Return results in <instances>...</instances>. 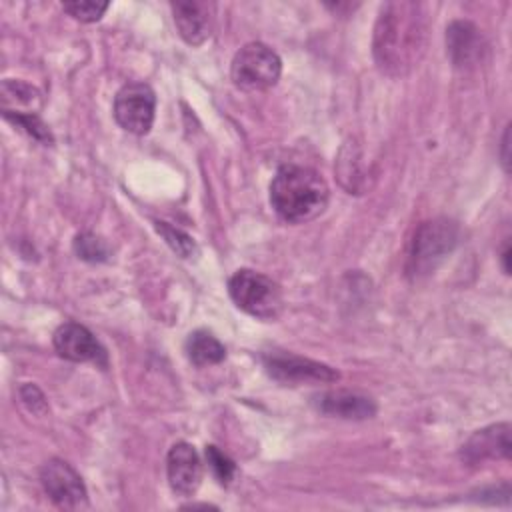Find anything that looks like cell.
Wrapping results in <instances>:
<instances>
[{
  "label": "cell",
  "instance_id": "cell-6",
  "mask_svg": "<svg viewBox=\"0 0 512 512\" xmlns=\"http://www.w3.org/2000/svg\"><path fill=\"white\" fill-rule=\"evenodd\" d=\"M264 368L270 378L286 386H300V384H326L336 382L340 378L338 370L330 368L328 364L302 358L282 350H270L262 356Z\"/></svg>",
  "mask_w": 512,
  "mask_h": 512
},
{
  "label": "cell",
  "instance_id": "cell-18",
  "mask_svg": "<svg viewBox=\"0 0 512 512\" xmlns=\"http://www.w3.org/2000/svg\"><path fill=\"white\" fill-rule=\"evenodd\" d=\"M4 118L10 120L16 128L24 130L28 136H32L40 144H52V132L50 128L40 120L36 112H4Z\"/></svg>",
  "mask_w": 512,
  "mask_h": 512
},
{
  "label": "cell",
  "instance_id": "cell-25",
  "mask_svg": "<svg viewBox=\"0 0 512 512\" xmlns=\"http://www.w3.org/2000/svg\"><path fill=\"white\" fill-rule=\"evenodd\" d=\"M502 268H504V274H510V242L504 244V250H502Z\"/></svg>",
  "mask_w": 512,
  "mask_h": 512
},
{
  "label": "cell",
  "instance_id": "cell-1",
  "mask_svg": "<svg viewBox=\"0 0 512 512\" xmlns=\"http://www.w3.org/2000/svg\"><path fill=\"white\" fill-rule=\"evenodd\" d=\"M428 30L430 20L424 4L412 0L382 4L372 42L378 68L394 78L406 76L426 52Z\"/></svg>",
  "mask_w": 512,
  "mask_h": 512
},
{
  "label": "cell",
  "instance_id": "cell-15",
  "mask_svg": "<svg viewBox=\"0 0 512 512\" xmlns=\"http://www.w3.org/2000/svg\"><path fill=\"white\" fill-rule=\"evenodd\" d=\"M184 350H186L188 360L198 368L218 364L226 358L224 344L214 334H210L208 330L190 332L188 338H186Z\"/></svg>",
  "mask_w": 512,
  "mask_h": 512
},
{
  "label": "cell",
  "instance_id": "cell-13",
  "mask_svg": "<svg viewBox=\"0 0 512 512\" xmlns=\"http://www.w3.org/2000/svg\"><path fill=\"white\" fill-rule=\"evenodd\" d=\"M178 34L190 46L204 44L214 28V4L204 0H176L170 4Z\"/></svg>",
  "mask_w": 512,
  "mask_h": 512
},
{
  "label": "cell",
  "instance_id": "cell-17",
  "mask_svg": "<svg viewBox=\"0 0 512 512\" xmlns=\"http://www.w3.org/2000/svg\"><path fill=\"white\" fill-rule=\"evenodd\" d=\"M360 160H362V154L356 146L352 144H344L342 150H340V156H338V174H340V180L344 184L346 190L352 192H360L362 190V172H360Z\"/></svg>",
  "mask_w": 512,
  "mask_h": 512
},
{
  "label": "cell",
  "instance_id": "cell-23",
  "mask_svg": "<svg viewBox=\"0 0 512 512\" xmlns=\"http://www.w3.org/2000/svg\"><path fill=\"white\" fill-rule=\"evenodd\" d=\"M20 398H22V402L28 406V410L34 412V414H42V412L48 410L46 400H44V394H42L34 384H24V386H20Z\"/></svg>",
  "mask_w": 512,
  "mask_h": 512
},
{
  "label": "cell",
  "instance_id": "cell-20",
  "mask_svg": "<svg viewBox=\"0 0 512 512\" xmlns=\"http://www.w3.org/2000/svg\"><path fill=\"white\" fill-rule=\"evenodd\" d=\"M154 226H156L158 234L168 242V246H170L178 256L190 258V256L196 252L194 240H192L186 232H182L180 228H174V226H170L168 222H154Z\"/></svg>",
  "mask_w": 512,
  "mask_h": 512
},
{
  "label": "cell",
  "instance_id": "cell-14",
  "mask_svg": "<svg viewBox=\"0 0 512 512\" xmlns=\"http://www.w3.org/2000/svg\"><path fill=\"white\" fill-rule=\"evenodd\" d=\"M316 408L334 418L342 420H366L376 414V402L360 392L330 390L314 398Z\"/></svg>",
  "mask_w": 512,
  "mask_h": 512
},
{
  "label": "cell",
  "instance_id": "cell-5",
  "mask_svg": "<svg viewBox=\"0 0 512 512\" xmlns=\"http://www.w3.org/2000/svg\"><path fill=\"white\" fill-rule=\"evenodd\" d=\"M282 74L280 56L262 42L244 44L232 58L230 76L234 86L246 92L272 88Z\"/></svg>",
  "mask_w": 512,
  "mask_h": 512
},
{
  "label": "cell",
  "instance_id": "cell-19",
  "mask_svg": "<svg viewBox=\"0 0 512 512\" xmlns=\"http://www.w3.org/2000/svg\"><path fill=\"white\" fill-rule=\"evenodd\" d=\"M74 252L78 258L86 260V262H104L108 260V246L102 238H98L92 232H82L74 238Z\"/></svg>",
  "mask_w": 512,
  "mask_h": 512
},
{
  "label": "cell",
  "instance_id": "cell-2",
  "mask_svg": "<svg viewBox=\"0 0 512 512\" xmlns=\"http://www.w3.org/2000/svg\"><path fill=\"white\" fill-rule=\"evenodd\" d=\"M328 198L326 180L306 166L284 164L270 182V204L290 224H302L320 216L328 206Z\"/></svg>",
  "mask_w": 512,
  "mask_h": 512
},
{
  "label": "cell",
  "instance_id": "cell-12",
  "mask_svg": "<svg viewBox=\"0 0 512 512\" xmlns=\"http://www.w3.org/2000/svg\"><path fill=\"white\" fill-rule=\"evenodd\" d=\"M168 484L178 496H194L202 482V460L192 444L176 442L166 456Z\"/></svg>",
  "mask_w": 512,
  "mask_h": 512
},
{
  "label": "cell",
  "instance_id": "cell-21",
  "mask_svg": "<svg viewBox=\"0 0 512 512\" xmlns=\"http://www.w3.org/2000/svg\"><path fill=\"white\" fill-rule=\"evenodd\" d=\"M204 456H206V462H208V466H210V470L214 472V476L218 478V482L220 484H224V486H228L230 484V480L234 478V472H236V464L224 454V452H220L216 446H206V450H204Z\"/></svg>",
  "mask_w": 512,
  "mask_h": 512
},
{
  "label": "cell",
  "instance_id": "cell-9",
  "mask_svg": "<svg viewBox=\"0 0 512 512\" xmlns=\"http://www.w3.org/2000/svg\"><path fill=\"white\" fill-rule=\"evenodd\" d=\"M488 52L482 30L468 20H454L446 28V54L454 68L472 70L484 62Z\"/></svg>",
  "mask_w": 512,
  "mask_h": 512
},
{
  "label": "cell",
  "instance_id": "cell-7",
  "mask_svg": "<svg viewBox=\"0 0 512 512\" xmlns=\"http://www.w3.org/2000/svg\"><path fill=\"white\" fill-rule=\"evenodd\" d=\"M156 110V94L146 82H126L114 96V118L130 134L150 132Z\"/></svg>",
  "mask_w": 512,
  "mask_h": 512
},
{
  "label": "cell",
  "instance_id": "cell-11",
  "mask_svg": "<svg viewBox=\"0 0 512 512\" xmlns=\"http://www.w3.org/2000/svg\"><path fill=\"white\" fill-rule=\"evenodd\" d=\"M510 424L498 422L476 430L460 448V458L468 466H478L488 460H508L510 458Z\"/></svg>",
  "mask_w": 512,
  "mask_h": 512
},
{
  "label": "cell",
  "instance_id": "cell-10",
  "mask_svg": "<svg viewBox=\"0 0 512 512\" xmlns=\"http://www.w3.org/2000/svg\"><path fill=\"white\" fill-rule=\"evenodd\" d=\"M52 344L58 356L70 362H92L100 368L108 366V356L96 336L78 322H64L56 328Z\"/></svg>",
  "mask_w": 512,
  "mask_h": 512
},
{
  "label": "cell",
  "instance_id": "cell-24",
  "mask_svg": "<svg viewBox=\"0 0 512 512\" xmlns=\"http://www.w3.org/2000/svg\"><path fill=\"white\" fill-rule=\"evenodd\" d=\"M508 148H510V126H506L504 136H502V144H500V158H502V166H504L506 172H510V154H508Z\"/></svg>",
  "mask_w": 512,
  "mask_h": 512
},
{
  "label": "cell",
  "instance_id": "cell-22",
  "mask_svg": "<svg viewBox=\"0 0 512 512\" xmlns=\"http://www.w3.org/2000/svg\"><path fill=\"white\" fill-rule=\"evenodd\" d=\"M64 12H68L74 20L80 22H96L102 18V14L108 10V2H92V0H76V2H64Z\"/></svg>",
  "mask_w": 512,
  "mask_h": 512
},
{
  "label": "cell",
  "instance_id": "cell-16",
  "mask_svg": "<svg viewBox=\"0 0 512 512\" xmlns=\"http://www.w3.org/2000/svg\"><path fill=\"white\" fill-rule=\"evenodd\" d=\"M22 106H40V92L22 80L2 82V112H22Z\"/></svg>",
  "mask_w": 512,
  "mask_h": 512
},
{
  "label": "cell",
  "instance_id": "cell-8",
  "mask_svg": "<svg viewBox=\"0 0 512 512\" xmlns=\"http://www.w3.org/2000/svg\"><path fill=\"white\" fill-rule=\"evenodd\" d=\"M40 482L48 498L64 510H76L86 506L88 494L80 474L64 460L50 458L40 468Z\"/></svg>",
  "mask_w": 512,
  "mask_h": 512
},
{
  "label": "cell",
  "instance_id": "cell-4",
  "mask_svg": "<svg viewBox=\"0 0 512 512\" xmlns=\"http://www.w3.org/2000/svg\"><path fill=\"white\" fill-rule=\"evenodd\" d=\"M234 304L258 320H276L282 314V292L278 284L250 268L236 270L228 280Z\"/></svg>",
  "mask_w": 512,
  "mask_h": 512
},
{
  "label": "cell",
  "instance_id": "cell-3",
  "mask_svg": "<svg viewBox=\"0 0 512 512\" xmlns=\"http://www.w3.org/2000/svg\"><path fill=\"white\" fill-rule=\"evenodd\" d=\"M460 228L450 218H434L422 222L412 238L406 272L410 278L432 274L438 264L458 246Z\"/></svg>",
  "mask_w": 512,
  "mask_h": 512
}]
</instances>
